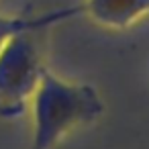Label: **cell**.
Here are the masks:
<instances>
[{
  "mask_svg": "<svg viewBox=\"0 0 149 149\" xmlns=\"http://www.w3.org/2000/svg\"><path fill=\"white\" fill-rule=\"evenodd\" d=\"M29 106L33 114L29 149H53L70 133L92 125L104 112L102 96L92 84L63 80L49 70Z\"/></svg>",
  "mask_w": 149,
  "mask_h": 149,
  "instance_id": "cell-1",
  "label": "cell"
},
{
  "mask_svg": "<svg viewBox=\"0 0 149 149\" xmlns=\"http://www.w3.org/2000/svg\"><path fill=\"white\" fill-rule=\"evenodd\" d=\"M80 15H82L80 4L61 6L43 15H0V49L13 35L21 31H45L53 25H59Z\"/></svg>",
  "mask_w": 149,
  "mask_h": 149,
  "instance_id": "cell-4",
  "label": "cell"
},
{
  "mask_svg": "<svg viewBox=\"0 0 149 149\" xmlns=\"http://www.w3.org/2000/svg\"><path fill=\"white\" fill-rule=\"evenodd\" d=\"M37 33L21 31L0 49V118L21 116L47 72Z\"/></svg>",
  "mask_w": 149,
  "mask_h": 149,
  "instance_id": "cell-2",
  "label": "cell"
},
{
  "mask_svg": "<svg viewBox=\"0 0 149 149\" xmlns=\"http://www.w3.org/2000/svg\"><path fill=\"white\" fill-rule=\"evenodd\" d=\"M80 8L94 25L123 31L149 15V0H82Z\"/></svg>",
  "mask_w": 149,
  "mask_h": 149,
  "instance_id": "cell-3",
  "label": "cell"
}]
</instances>
